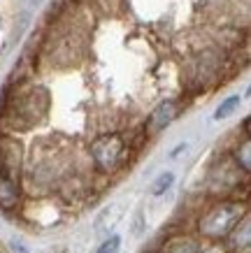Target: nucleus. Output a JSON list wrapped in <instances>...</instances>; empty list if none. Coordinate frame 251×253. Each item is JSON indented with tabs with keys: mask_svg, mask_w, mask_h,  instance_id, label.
<instances>
[{
	"mask_svg": "<svg viewBox=\"0 0 251 253\" xmlns=\"http://www.w3.org/2000/svg\"><path fill=\"white\" fill-rule=\"evenodd\" d=\"M12 251H14V253H28L21 244H19V242H12Z\"/></svg>",
	"mask_w": 251,
	"mask_h": 253,
	"instance_id": "4468645a",
	"label": "nucleus"
},
{
	"mask_svg": "<svg viewBox=\"0 0 251 253\" xmlns=\"http://www.w3.org/2000/svg\"><path fill=\"white\" fill-rule=\"evenodd\" d=\"M7 114H12V126L14 128H28V126L45 119L47 109H49V93L42 86H35L31 91L21 93L19 98H14V102L7 100Z\"/></svg>",
	"mask_w": 251,
	"mask_h": 253,
	"instance_id": "f03ea898",
	"label": "nucleus"
},
{
	"mask_svg": "<svg viewBox=\"0 0 251 253\" xmlns=\"http://www.w3.org/2000/svg\"><path fill=\"white\" fill-rule=\"evenodd\" d=\"M233 163H235V168L242 172V174H249L251 172V139L244 137L240 144L235 146V151H233Z\"/></svg>",
	"mask_w": 251,
	"mask_h": 253,
	"instance_id": "0eeeda50",
	"label": "nucleus"
},
{
	"mask_svg": "<svg viewBox=\"0 0 251 253\" xmlns=\"http://www.w3.org/2000/svg\"><path fill=\"white\" fill-rule=\"evenodd\" d=\"M198 253H233L228 246L223 244V242H202L198 244Z\"/></svg>",
	"mask_w": 251,
	"mask_h": 253,
	"instance_id": "f8f14e48",
	"label": "nucleus"
},
{
	"mask_svg": "<svg viewBox=\"0 0 251 253\" xmlns=\"http://www.w3.org/2000/svg\"><path fill=\"white\" fill-rule=\"evenodd\" d=\"M226 239H228V244H226V246H228V249H233V251L249 249V246H251V218H249V214L237 223L235 228H233V232H230Z\"/></svg>",
	"mask_w": 251,
	"mask_h": 253,
	"instance_id": "423d86ee",
	"label": "nucleus"
},
{
	"mask_svg": "<svg viewBox=\"0 0 251 253\" xmlns=\"http://www.w3.org/2000/svg\"><path fill=\"white\" fill-rule=\"evenodd\" d=\"M70 2H75V0H53L51 7H49V16H58L63 12V9L68 7Z\"/></svg>",
	"mask_w": 251,
	"mask_h": 253,
	"instance_id": "ddd939ff",
	"label": "nucleus"
},
{
	"mask_svg": "<svg viewBox=\"0 0 251 253\" xmlns=\"http://www.w3.org/2000/svg\"><path fill=\"white\" fill-rule=\"evenodd\" d=\"M247 214L249 209L242 200H219L198 218V235L207 242H223Z\"/></svg>",
	"mask_w": 251,
	"mask_h": 253,
	"instance_id": "f257e3e1",
	"label": "nucleus"
},
{
	"mask_svg": "<svg viewBox=\"0 0 251 253\" xmlns=\"http://www.w3.org/2000/svg\"><path fill=\"white\" fill-rule=\"evenodd\" d=\"M172 184H175V174L172 172H163L151 184V195H163V193H167L172 188Z\"/></svg>",
	"mask_w": 251,
	"mask_h": 253,
	"instance_id": "9d476101",
	"label": "nucleus"
},
{
	"mask_svg": "<svg viewBox=\"0 0 251 253\" xmlns=\"http://www.w3.org/2000/svg\"><path fill=\"white\" fill-rule=\"evenodd\" d=\"M233 253H251V246H249V249H240V251H233Z\"/></svg>",
	"mask_w": 251,
	"mask_h": 253,
	"instance_id": "2eb2a0df",
	"label": "nucleus"
},
{
	"mask_svg": "<svg viewBox=\"0 0 251 253\" xmlns=\"http://www.w3.org/2000/svg\"><path fill=\"white\" fill-rule=\"evenodd\" d=\"M240 105H242V98H240V95H230V98H226L219 105V107H216V112H214V119H219V121H221V119H228V116L233 114V112H235Z\"/></svg>",
	"mask_w": 251,
	"mask_h": 253,
	"instance_id": "1a4fd4ad",
	"label": "nucleus"
},
{
	"mask_svg": "<svg viewBox=\"0 0 251 253\" xmlns=\"http://www.w3.org/2000/svg\"><path fill=\"white\" fill-rule=\"evenodd\" d=\"M19 202H21L19 176L9 174V172H0V209L12 211L19 207Z\"/></svg>",
	"mask_w": 251,
	"mask_h": 253,
	"instance_id": "39448f33",
	"label": "nucleus"
},
{
	"mask_svg": "<svg viewBox=\"0 0 251 253\" xmlns=\"http://www.w3.org/2000/svg\"><path fill=\"white\" fill-rule=\"evenodd\" d=\"M121 249V237L119 235H112V237H107L102 244L96 249V253H119Z\"/></svg>",
	"mask_w": 251,
	"mask_h": 253,
	"instance_id": "9b49d317",
	"label": "nucleus"
},
{
	"mask_svg": "<svg viewBox=\"0 0 251 253\" xmlns=\"http://www.w3.org/2000/svg\"><path fill=\"white\" fill-rule=\"evenodd\" d=\"M126 151H128V144L119 132H107L91 142L93 165L102 174H112L121 168V163L126 161Z\"/></svg>",
	"mask_w": 251,
	"mask_h": 253,
	"instance_id": "7ed1b4c3",
	"label": "nucleus"
},
{
	"mask_svg": "<svg viewBox=\"0 0 251 253\" xmlns=\"http://www.w3.org/2000/svg\"><path fill=\"white\" fill-rule=\"evenodd\" d=\"M179 116V102L177 100H163L160 105H156L149 121H147V135H158L160 130H165L170 123Z\"/></svg>",
	"mask_w": 251,
	"mask_h": 253,
	"instance_id": "20e7f679",
	"label": "nucleus"
},
{
	"mask_svg": "<svg viewBox=\"0 0 251 253\" xmlns=\"http://www.w3.org/2000/svg\"><path fill=\"white\" fill-rule=\"evenodd\" d=\"M198 244L193 237H186V235H179V237H172L163 246L160 253H198Z\"/></svg>",
	"mask_w": 251,
	"mask_h": 253,
	"instance_id": "6e6552de",
	"label": "nucleus"
},
{
	"mask_svg": "<svg viewBox=\"0 0 251 253\" xmlns=\"http://www.w3.org/2000/svg\"><path fill=\"white\" fill-rule=\"evenodd\" d=\"M35 2H40V0H35Z\"/></svg>",
	"mask_w": 251,
	"mask_h": 253,
	"instance_id": "dca6fc26",
	"label": "nucleus"
}]
</instances>
